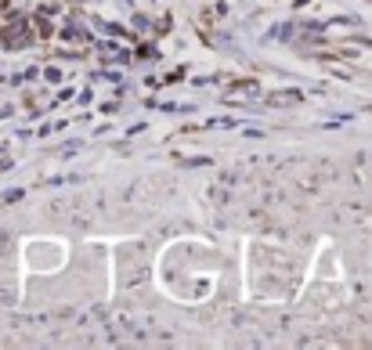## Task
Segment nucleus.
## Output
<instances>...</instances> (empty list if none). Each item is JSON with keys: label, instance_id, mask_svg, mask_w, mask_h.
I'll return each mask as SVG.
<instances>
[{"label": "nucleus", "instance_id": "nucleus-1", "mask_svg": "<svg viewBox=\"0 0 372 350\" xmlns=\"http://www.w3.org/2000/svg\"><path fill=\"white\" fill-rule=\"evenodd\" d=\"M26 40H29V37H26V26H11V29H8V43H11V47H26Z\"/></svg>", "mask_w": 372, "mask_h": 350}]
</instances>
